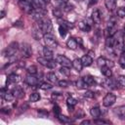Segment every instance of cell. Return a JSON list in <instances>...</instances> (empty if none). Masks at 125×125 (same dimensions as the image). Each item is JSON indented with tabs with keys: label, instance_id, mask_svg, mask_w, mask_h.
Listing matches in <instances>:
<instances>
[{
	"label": "cell",
	"instance_id": "6da1fadb",
	"mask_svg": "<svg viewBox=\"0 0 125 125\" xmlns=\"http://www.w3.org/2000/svg\"><path fill=\"white\" fill-rule=\"evenodd\" d=\"M38 26L40 31L43 34H47V33H51L52 29H53V25H52V21L50 19L48 18H43L41 21H38Z\"/></svg>",
	"mask_w": 125,
	"mask_h": 125
},
{
	"label": "cell",
	"instance_id": "7a4b0ae2",
	"mask_svg": "<svg viewBox=\"0 0 125 125\" xmlns=\"http://www.w3.org/2000/svg\"><path fill=\"white\" fill-rule=\"evenodd\" d=\"M20 49V46H19V43L18 42H12L4 51H3V55L4 57H7V58H13L16 56L17 52L19 51Z\"/></svg>",
	"mask_w": 125,
	"mask_h": 125
},
{
	"label": "cell",
	"instance_id": "3957f363",
	"mask_svg": "<svg viewBox=\"0 0 125 125\" xmlns=\"http://www.w3.org/2000/svg\"><path fill=\"white\" fill-rule=\"evenodd\" d=\"M43 39H44V42H45L47 47H49L51 49H56L58 47V41L56 40V38L51 33L44 34Z\"/></svg>",
	"mask_w": 125,
	"mask_h": 125
},
{
	"label": "cell",
	"instance_id": "277c9868",
	"mask_svg": "<svg viewBox=\"0 0 125 125\" xmlns=\"http://www.w3.org/2000/svg\"><path fill=\"white\" fill-rule=\"evenodd\" d=\"M20 50L23 58H30L32 56V48L28 43H22L20 46Z\"/></svg>",
	"mask_w": 125,
	"mask_h": 125
},
{
	"label": "cell",
	"instance_id": "5b68a950",
	"mask_svg": "<svg viewBox=\"0 0 125 125\" xmlns=\"http://www.w3.org/2000/svg\"><path fill=\"white\" fill-rule=\"evenodd\" d=\"M115 102H116V96L114 94H112V93H107L103 99V104L105 107L111 106Z\"/></svg>",
	"mask_w": 125,
	"mask_h": 125
},
{
	"label": "cell",
	"instance_id": "8992f818",
	"mask_svg": "<svg viewBox=\"0 0 125 125\" xmlns=\"http://www.w3.org/2000/svg\"><path fill=\"white\" fill-rule=\"evenodd\" d=\"M56 62L58 63H60L62 66H66V67H71L72 66V62L67 57H65L64 55H58L57 59H56Z\"/></svg>",
	"mask_w": 125,
	"mask_h": 125
},
{
	"label": "cell",
	"instance_id": "52a82bcc",
	"mask_svg": "<svg viewBox=\"0 0 125 125\" xmlns=\"http://www.w3.org/2000/svg\"><path fill=\"white\" fill-rule=\"evenodd\" d=\"M37 62H38L41 65H43V66H45V67H48V68H55V67L57 66V63H56L54 61L48 60V59H46V58H38V59H37Z\"/></svg>",
	"mask_w": 125,
	"mask_h": 125
},
{
	"label": "cell",
	"instance_id": "ba28073f",
	"mask_svg": "<svg viewBox=\"0 0 125 125\" xmlns=\"http://www.w3.org/2000/svg\"><path fill=\"white\" fill-rule=\"evenodd\" d=\"M19 6L21 7V10H23L26 13H32L33 10H34L33 5L30 2L26 1V0H21V1H19Z\"/></svg>",
	"mask_w": 125,
	"mask_h": 125
},
{
	"label": "cell",
	"instance_id": "9c48e42d",
	"mask_svg": "<svg viewBox=\"0 0 125 125\" xmlns=\"http://www.w3.org/2000/svg\"><path fill=\"white\" fill-rule=\"evenodd\" d=\"M113 48L121 54H123L125 52V44H124V41H123L122 37H119V38L115 39V44H114Z\"/></svg>",
	"mask_w": 125,
	"mask_h": 125
},
{
	"label": "cell",
	"instance_id": "30bf717a",
	"mask_svg": "<svg viewBox=\"0 0 125 125\" xmlns=\"http://www.w3.org/2000/svg\"><path fill=\"white\" fill-rule=\"evenodd\" d=\"M21 80L20 75L16 74V73H11L7 76V80H6V85H11V84H16Z\"/></svg>",
	"mask_w": 125,
	"mask_h": 125
},
{
	"label": "cell",
	"instance_id": "8fae6325",
	"mask_svg": "<svg viewBox=\"0 0 125 125\" xmlns=\"http://www.w3.org/2000/svg\"><path fill=\"white\" fill-rule=\"evenodd\" d=\"M113 112L121 120H125V105H119L113 109Z\"/></svg>",
	"mask_w": 125,
	"mask_h": 125
},
{
	"label": "cell",
	"instance_id": "7c38bea8",
	"mask_svg": "<svg viewBox=\"0 0 125 125\" xmlns=\"http://www.w3.org/2000/svg\"><path fill=\"white\" fill-rule=\"evenodd\" d=\"M24 81H25V83L27 84V85H29V86H36V85H38V78L37 77H35L33 74H28L26 77H25V79H24Z\"/></svg>",
	"mask_w": 125,
	"mask_h": 125
},
{
	"label": "cell",
	"instance_id": "4fadbf2b",
	"mask_svg": "<svg viewBox=\"0 0 125 125\" xmlns=\"http://www.w3.org/2000/svg\"><path fill=\"white\" fill-rule=\"evenodd\" d=\"M97 64H98L99 67H102V66H104V65H107V66H109V65L112 66V65H113L112 62L106 60V59L104 58V57H100V58H98V60H97Z\"/></svg>",
	"mask_w": 125,
	"mask_h": 125
},
{
	"label": "cell",
	"instance_id": "5bb4252c",
	"mask_svg": "<svg viewBox=\"0 0 125 125\" xmlns=\"http://www.w3.org/2000/svg\"><path fill=\"white\" fill-rule=\"evenodd\" d=\"M101 20H102V17H101V12H100V10H99V9L94 10L93 13H92V21H93L95 23L99 24V23L101 22Z\"/></svg>",
	"mask_w": 125,
	"mask_h": 125
},
{
	"label": "cell",
	"instance_id": "9a60e30c",
	"mask_svg": "<svg viewBox=\"0 0 125 125\" xmlns=\"http://www.w3.org/2000/svg\"><path fill=\"white\" fill-rule=\"evenodd\" d=\"M104 87L109 88V89H116V81L114 79H112L111 77H107V79L104 82Z\"/></svg>",
	"mask_w": 125,
	"mask_h": 125
},
{
	"label": "cell",
	"instance_id": "2e32d148",
	"mask_svg": "<svg viewBox=\"0 0 125 125\" xmlns=\"http://www.w3.org/2000/svg\"><path fill=\"white\" fill-rule=\"evenodd\" d=\"M78 27H79L80 30H82V31H84V32H89V31L91 30V24L88 23V22L85 21H80V22L78 23Z\"/></svg>",
	"mask_w": 125,
	"mask_h": 125
},
{
	"label": "cell",
	"instance_id": "e0dca14e",
	"mask_svg": "<svg viewBox=\"0 0 125 125\" xmlns=\"http://www.w3.org/2000/svg\"><path fill=\"white\" fill-rule=\"evenodd\" d=\"M12 92H13L15 98H17V99H21V98L24 97V91H23L21 87H16V88H14V89L12 90Z\"/></svg>",
	"mask_w": 125,
	"mask_h": 125
},
{
	"label": "cell",
	"instance_id": "ac0fdd59",
	"mask_svg": "<svg viewBox=\"0 0 125 125\" xmlns=\"http://www.w3.org/2000/svg\"><path fill=\"white\" fill-rule=\"evenodd\" d=\"M76 104H77V101L74 98H72V97H68L67 98V100H66V105H67L69 111H73L74 106L76 105Z\"/></svg>",
	"mask_w": 125,
	"mask_h": 125
},
{
	"label": "cell",
	"instance_id": "d6986e66",
	"mask_svg": "<svg viewBox=\"0 0 125 125\" xmlns=\"http://www.w3.org/2000/svg\"><path fill=\"white\" fill-rule=\"evenodd\" d=\"M83 80H84L85 83L88 85V87H89V86H95V85L97 84L95 77L92 76V75H86V76H84V77H83Z\"/></svg>",
	"mask_w": 125,
	"mask_h": 125
},
{
	"label": "cell",
	"instance_id": "ffe728a7",
	"mask_svg": "<svg viewBox=\"0 0 125 125\" xmlns=\"http://www.w3.org/2000/svg\"><path fill=\"white\" fill-rule=\"evenodd\" d=\"M114 44H115V38L114 36H108L106 37L105 39V47L106 49H113L114 47Z\"/></svg>",
	"mask_w": 125,
	"mask_h": 125
},
{
	"label": "cell",
	"instance_id": "44dd1931",
	"mask_svg": "<svg viewBox=\"0 0 125 125\" xmlns=\"http://www.w3.org/2000/svg\"><path fill=\"white\" fill-rule=\"evenodd\" d=\"M66 46H67L69 49H71V50H75V49L77 48V46H78L77 40H76L75 38H73V37H70V38L66 41Z\"/></svg>",
	"mask_w": 125,
	"mask_h": 125
},
{
	"label": "cell",
	"instance_id": "7402d4cb",
	"mask_svg": "<svg viewBox=\"0 0 125 125\" xmlns=\"http://www.w3.org/2000/svg\"><path fill=\"white\" fill-rule=\"evenodd\" d=\"M81 62L83 63V66H90L92 64V62H93V59L89 55H84L81 58Z\"/></svg>",
	"mask_w": 125,
	"mask_h": 125
},
{
	"label": "cell",
	"instance_id": "603a6c76",
	"mask_svg": "<svg viewBox=\"0 0 125 125\" xmlns=\"http://www.w3.org/2000/svg\"><path fill=\"white\" fill-rule=\"evenodd\" d=\"M72 66L75 68V70H77L78 72H80L83 68V63L81 62V59H75L72 62Z\"/></svg>",
	"mask_w": 125,
	"mask_h": 125
},
{
	"label": "cell",
	"instance_id": "cb8c5ba5",
	"mask_svg": "<svg viewBox=\"0 0 125 125\" xmlns=\"http://www.w3.org/2000/svg\"><path fill=\"white\" fill-rule=\"evenodd\" d=\"M104 5L108 11H113L116 7V0H104Z\"/></svg>",
	"mask_w": 125,
	"mask_h": 125
},
{
	"label": "cell",
	"instance_id": "d4e9b609",
	"mask_svg": "<svg viewBox=\"0 0 125 125\" xmlns=\"http://www.w3.org/2000/svg\"><path fill=\"white\" fill-rule=\"evenodd\" d=\"M100 68H101V72H102L105 77H111V76H112V71H111V69H110L109 66L104 65V66H102V67H100Z\"/></svg>",
	"mask_w": 125,
	"mask_h": 125
},
{
	"label": "cell",
	"instance_id": "484cf974",
	"mask_svg": "<svg viewBox=\"0 0 125 125\" xmlns=\"http://www.w3.org/2000/svg\"><path fill=\"white\" fill-rule=\"evenodd\" d=\"M43 55H44V58L48 59V60H52L53 59V51L51 50V48L49 47H44L43 48Z\"/></svg>",
	"mask_w": 125,
	"mask_h": 125
},
{
	"label": "cell",
	"instance_id": "4316f807",
	"mask_svg": "<svg viewBox=\"0 0 125 125\" xmlns=\"http://www.w3.org/2000/svg\"><path fill=\"white\" fill-rule=\"evenodd\" d=\"M90 114L92 115V117L94 118H99L101 115V109L99 106H94L90 109Z\"/></svg>",
	"mask_w": 125,
	"mask_h": 125
},
{
	"label": "cell",
	"instance_id": "83f0119b",
	"mask_svg": "<svg viewBox=\"0 0 125 125\" xmlns=\"http://www.w3.org/2000/svg\"><path fill=\"white\" fill-rule=\"evenodd\" d=\"M6 102H12L14 99H15V96L13 94V92H9V91H6L5 94L3 96H1Z\"/></svg>",
	"mask_w": 125,
	"mask_h": 125
},
{
	"label": "cell",
	"instance_id": "f1b7e54d",
	"mask_svg": "<svg viewBox=\"0 0 125 125\" xmlns=\"http://www.w3.org/2000/svg\"><path fill=\"white\" fill-rule=\"evenodd\" d=\"M46 78L48 81L52 82V83H56L58 82V78H57V75L54 73V72H48L47 75H46Z\"/></svg>",
	"mask_w": 125,
	"mask_h": 125
},
{
	"label": "cell",
	"instance_id": "f546056e",
	"mask_svg": "<svg viewBox=\"0 0 125 125\" xmlns=\"http://www.w3.org/2000/svg\"><path fill=\"white\" fill-rule=\"evenodd\" d=\"M76 87L78 89H86L88 87V85L85 83V81L83 80V78H80L76 81Z\"/></svg>",
	"mask_w": 125,
	"mask_h": 125
},
{
	"label": "cell",
	"instance_id": "4dcf8cb0",
	"mask_svg": "<svg viewBox=\"0 0 125 125\" xmlns=\"http://www.w3.org/2000/svg\"><path fill=\"white\" fill-rule=\"evenodd\" d=\"M40 95L38 94V93H32L30 96H29V102H31V103H36V102H38L39 100H40Z\"/></svg>",
	"mask_w": 125,
	"mask_h": 125
},
{
	"label": "cell",
	"instance_id": "1f68e13d",
	"mask_svg": "<svg viewBox=\"0 0 125 125\" xmlns=\"http://www.w3.org/2000/svg\"><path fill=\"white\" fill-rule=\"evenodd\" d=\"M57 118L60 120V122L64 123V124H66V123H70V122H71V119H69L68 117H66V116H64V115H62V113H61Z\"/></svg>",
	"mask_w": 125,
	"mask_h": 125
},
{
	"label": "cell",
	"instance_id": "d6a6232c",
	"mask_svg": "<svg viewBox=\"0 0 125 125\" xmlns=\"http://www.w3.org/2000/svg\"><path fill=\"white\" fill-rule=\"evenodd\" d=\"M53 14L56 18H62V10L59 7V8H55L53 10Z\"/></svg>",
	"mask_w": 125,
	"mask_h": 125
},
{
	"label": "cell",
	"instance_id": "836d02e7",
	"mask_svg": "<svg viewBox=\"0 0 125 125\" xmlns=\"http://www.w3.org/2000/svg\"><path fill=\"white\" fill-rule=\"evenodd\" d=\"M26 109H28V104H26V103H24L23 104H21L20 107H19V110L17 111V114L19 115V114H21V113H22V112H24Z\"/></svg>",
	"mask_w": 125,
	"mask_h": 125
},
{
	"label": "cell",
	"instance_id": "e575fe53",
	"mask_svg": "<svg viewBox=\"0 0 125 125\" xmlns=\"http://www.w3.org/2000/svg\"><path fill=\"white\" fill-rule=\"evenodd\" d=\"M26 70H27V72L29 73V74H36L37 73V67L35 66V65H30V66H28L27 68H26Z\"/></svg>",
	"mask_w": 125,
	"mask_h": 125
},
{
	"label": "cell",
	"instance_id": "d590c367",
	"mask_svg": "<svg viewBox=\"0 0 125 125\" xmlns=\"http://www.w3.org/2000/svg\"><path fill=\"white\" fill-rule=\"evenodd\" d=\"M52 85L49 84V83H46V82H43L39 85V88L42 89V90H49V89H52Z\"/></svg>",
	"mask_w": 125,
	"mask_h": 125
},
{
	"label": "cell",
	"instance_id": "8d00e7d4",
	"mask_svg": "<svg viewBox=\"0 0 125 125\" xmlns=\"http://www.w3.org/2000/svg\"><path fill=\"white\" fill-rule=\"evenodd\" d=\"M37 113H38V116L39 117H42V118L47 117L49 115V112L47 110H44V109H38L37 110Z\"/></svg>",
	"mask_w": 125,
	"mask_h": 125
},
{
	"label": "cell",
	"instance_id": "74e56055",
	"mask_svg": "<svg viewBox=\"0 0 125 125\" xmlns=\"http://www.w3.org/2000/svg\"><path fill=\"white\" fill-rule=\"evenodd\" d=\"M116 14H117V16H118L119 18H124V17H125V8H124V7L118 8Z\"/></svg>",
	"mask_w": 125,
	"mask_h": 125
},
{
	"label": "cell",
	"instance_id": "f35d334b",
	"mask_svg": "<svg viewBox=\"0 0 125 125\" xmlns=\"http://www.w3.org/2000/svg\"><path fill=\"white\" fill-rule=\"evenodd\" d=\"M68 68H69V67H66V66H62V67H61V69H60V71H61V73H63L64 75L68 76V75L70 74V70H69Z\"/></svg>",
	"mask_w": 125,
	"mask_h": 125
},
{
	"label": "cell",
	"instance_id": "ab89813d",
	"mask_svg": "<svg viewBox=\"0 0 125 125\" xmlns=\"http://www.w3.org/2000/svg\"><path fill=\"white\" fill-rule=\"evenodd\" d=\"M118 62H119V64H120L122 67H125V54H124V53L121 54V56H120V58H119V60H118Z\"/></svg>",
	"mask_w": 125,
	"mask_h": 125
},
{
	"label": "cell",
	"instance_id": "60d3db41",
	"mask_svg": "<svg viewBox=\"0 0 125 125\" xmlns=\"http://www.w3.org/2000/svg\"><path fill=\"white\" fill-rule=\"evenodd\" d=\"M54 113H55V115H56V117H58L61 113H62V111H61V107L59 106V105H57V104H55L54 105Z\"/></svg>",
	"mask_w": 125,
	"mask_h": 125
},
{
	"label": "cell",
	"instance_id": "b9f144b4",
	"mask_svg": "<svg viewBox=\"0 0 125 125\" xmlns=\"http://www.w3.org/2000/svg\"><path fill=\"white\" fill-rule=\"evenodd\" d=\"M94 123H96V124H108V123H110V121H107V120H104V119H98V118H96V119L94 120Z\"/></svg>",
	"mask_w": 125,
	"mask_h": 125
},
{
	"label": "cell",
	"instance_id": "7bdbcfd3",
	"mask_svg": "<svg viewBox=\"0 0 125 125\" xmlns=\"http://www.w3.org/2000/svg\"><path fill=\"white\" fill-rule=\"evenodd\" d=\"M118 83H119L121 86L125 87V75H120V76L118 77Z\"/></svg>",
	"mask_w": 125,
	"mask_h": 125
},
{
	"label": "cell",
	"instance_id": "ee69618b",
	"mask_svg": "<svg viewBox=\"0 0 125 125\" xmlns=\"http://www.w3.org/2000/svg\"><path fill=\"white\" fill-rule=\"evenodd\" d=\"M58 84H59V86L60 87H67L68 86V81H66V80H60V81H58Z\"/></svg>",
	"mask_w": 125,
	"mask_h": 125
},
{
	"label": "cell",
	"instance_id": "f6af8a7d",
	"mask_svg": "<svg viewBox=\"0 0 125 125\" xmlns=\"http://www.w3.org/2000/svg\"><path fill=\"white\" fill-rule=\"evenodd\" d=\"M1 112H2V113H5V114H8V113L11 112V107H10V106L3 107V108L1 109Z\"/></svg>",
	"mask_w": 125,
	"mask_h": 125
},
{
	"label": "cell",
	"instance_id": "bcb514c9",
	"mask_svg": "<svg viewBox=\"0 0 125 125\" xmlns=\"http://www.w3.org/2000/svg\"><path fill=\"white\" fill-rule=\"evenodd\" d=\"M84 96L86 98H94V92H92V91H86L85 94H84Z\"/></svg>",
	"mask_w": 125,
	"mask_h": 125
},
{
	"label": "cell",
	"instance_id": "7dc6e473",
	"mask_svg": "<svg viewBox=\"0 0 125 125\" xmlns=\"http://www.w3.org/2000/svg\"><path fill=\"white\" fill-rule=\"evenodd\" d=\"M90 123H91V121H90V120H83L80 124H81V125H84V124H90Z\"/></svg>",
	"mask_w": 125,
	"mask_h": 125
},
{
	"label": "cell",
	"instance_id": "c3c4849f",
	"mask_svg": "<svg viewBox=\"0 0 125 125\" xmlns=\"http://www.w3.org/2000/svg\"><path fill=\"white\" fill-rule=\"evenodd\" d=\"M5 17V12L4 11H1V19H3Z\"/></svg>",
	"mask_w": 125,
	"mask_h": 125
},
{
	"label": "cell",
	"instance_id": "681fc988",
	"mask_svg": "<svg viewBox=\"0 0 125 125\" xmlns=\"http://www.w3.org/2000/svg\"><path fill=\"white\" fill-rule=\"evenodd\" d=\"M43 2H44L45 4H49V3L51 2V0H43Z\"/></svg>",
	"mask_w": 125,
	"mask_h": 125
},
{
	"label": "cell",
	"instance_id": "f907efd6",
	"mask_svg": "<svg viewBox=\"0 0 125 125\" xmlns=\"http://www.w3.org/2000/svg\"><path fill=\"white\" fill-rule=\"evenodd\" d=\"M58 2L59 3H61V2H68V0H58Z\"/></svg>",
	"mask_w": 125,
	"mask_h": 125
},
{
	"label": "cell",
	"instance_id": "816d5d0a",
	"mask_svg": "<svg viewBox=\"0 0 125 125\" xmlns=\"http://www.w3.org/2000/svg\"><path fill=\"white\" fill-rule=\"evenodd\" d=\"M124 33H125V27H124Z\"/></svg>",
	"mask_w": 125,
	"mask_h": 125
},
{
	"label": "cell",
	"instance_id": "f5cc1de1",
	"mask_svg": "<svg viewBox=\"0 0 125 125\" xmlns=\"http://www.w3.org/2000/svg\"><path fill=\"white\" fill-rule=\"evenodd\" d=\"M76 1H81V0H76Z\"/></svg>",
	"mask_w": 125,
	"mask_h": 125
},
{
	"label": "cell",
	"instance_id": "db71d44e",
	"mask_svg": "<svg viewBox=\"0 0 125 125\" xmlns=\"http://www.w3.org/2000/svg\"><path fill=\"white\" fill-rule=\"evenodd\" d=\"M19 1H21V0H19Z\"/></svg>",
	"mask_w": 125,
	"mask_h": 125
}]
</instances>
